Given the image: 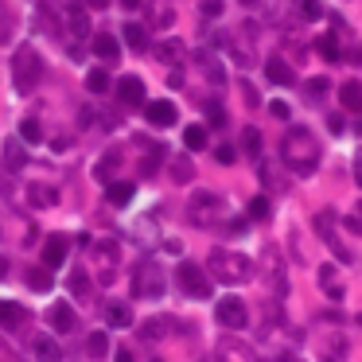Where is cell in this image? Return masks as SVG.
Wrapping results in <instances>:
<instances>
[{
	"mask_svg": "<svg viewBox=\"0 0 362 362\" xmlns=\"http://www.w3.org/2000/svg\"><path fill=\"white\" fill-rule=\"evenodd\" d=\"M4 273H8V261L0 257V281H4Z\"/></svg>",
	"mask_w": 362,
	"mask_h": 362,
	"instance_id": "obj_53",
	"label": "cell"
},
{
	"mask_svg": "<svg viewBox=\"0 0 362 362\" xmlns=\"http://www.w3.org/2000/svg\"><path fill=\"white\" fill-rule=\"evenodd\" d=\"M47 323L55 331H71L74 327V308L66 304V300H55V304L47 308Z\"/></svg>",
	"mask_w": 362,
	"mask_h": 362,
	"instance_id": "obj_16",
	"label": "cell"
},
{
	"mask_svg": "<svg viewBox=\"0 0 362 362\" xmlns=\"http://www.w3.org/2000/svg\"><path fill=\"white\" fill-rule=\"evenodd\" d=\"M12 78H16V90L20 94H32L43 78V59L35 55L32 47H20L16 59H12Z\"/></svg>",
	"mask_w": 362,
	"mask_h": 362,
	"instance_id": "obj_3",
	"label": "cell"
},
{
	"mask_svg": "<svg viewBox=\"0 0 362 362\" xmlns=\"http://www.w3.org/2000/svg\"><path fill=\"white\" fill-rule=\"evenodd\" d=\"M250 218H253V222H265V218H269V199H265V195H257V199L250 203Z\"/></svg>",
	"mask_w": 362,
	"mask_h": 362,
	"instance_id": "obj_38",
	"label": "cell"
},
{
	"mask_svg": "<svg viewBox=\"0 0 362 362\" xmlns=\"http://www.w3.org/2000/svg\"><path fill=\"white\" fill-rule=\"evenodd\" d=\"M327 86H331L327 78H312V82H308V98H312V102H320V98L327 94Z\"/></svg>",
	"mask_w": 362,
	"mask_h": 362,
	"instance_id": "obj_41",
	"label": "cell"
},
{
	"mask_svg": "<svg viewBox=\"0 0 362 362\" xmlns=\"http://www.w3.org/2000/svg\"><path fill=\"white\" fill-rule=\"evenodd\" d=\"M175 276H180V288L187 292V296H195V300H206V296H211V276H206L203 269L195 265V261H183Z\"/></svg>",
	"mask_w": 362,
	"mask_h": 362,
	"instance_id": "obj_5",
	"label": "cell"
},
{
	"mask_svg": "<svg viewBox=\"0 0 362 362\" xmlns=\"http://www.w3.org/2000/svg\"><path fill=\"white\" fill-rule=\"evenodd\" d=\"M66 261V238L63 234H51L47 245H43V265L47 269H59Z\"/></svg>",
	"mask_w": 362,
	"mask_h": 362,
	"instance_id": "obj_17",
	"label": "cell"
},
{
	"mask_svg": "<svg viewBox=\"0 0 362 362\" xmlns=\"http://www.w3.org/2000/svg\"><path fill=\"white\" fill-rule=\"evenodd\" d=\"M214 160H218V164H234V148H230V144H218V148H214Z\"/></svg>",
	"mask_w": 362,
	"mask_h": 362,
	"instance_id": "obj_45",
	"label": "cell"
},
{
	"mask_svg": "<svg viewBox=\"0 0 362 362\" xmlns=\"http://www.w3.org/2000/svg\"><path fill=\"white\" fill-rule=\"evenodd\" d=\"M354 63H362V51H358V55H354Z\"/></svg>",
	"mask_w": 362,
	"mask_h": 362,
	"instance_id": "obj_55",
	"label": "cell"
},
{
	"mask_svg": "<svg viewBox=\"0 0 362 362\" xmlns=\"http://www.w3.org/2000/svg\"><path fill=\"white\" fill-rule=\"evenodd\" d=\"M125 43L133 51H144V47H148V32H144L141 24H125Z\"/></svg>",
	"mask_w": 362,
	"mask_h": 362,
	"instance_id": "obj_28",
	"label": "cell"
},
{
	"mask_svg": "<svg viewBox=\"0 0 362 362\" xmlns=\"http://www.w3.org/2000/svg\"><path fill=\"white\" fill-rule=\"evenodd\" d=\"M105 320H110L113 327H129V323H133V312H129V304H121V300H110V304H105Z\"/></svg>",
	"mask_w": 362,
	"mask_h": 362,
	"instance_id": "obj_22",
	"label": "cell"
},
{
	"mask_svg": "<svg viewBox=\"0 0 362 362\" xmlns=\"http://www.w3.org/2000/svg\"><path fill=\"white\" fill-rule=\"evenodd\" d=\"M133 191H136L133 183H121V180H113V183H110V191H105V199H110L113 206H125L129 199H133Z\"/></svg>",
	"mask_w": 362,
	"mask_h": 362,
	"instance_id": "obj_25",
	"label": "cell"
},
{
	"mask_svg": "<svg viewBox=\"0 0 362 362\" xmlns=\"http://www.w3.org/2000/svg\"><path fill=\"white\" fill-rule=\"evenodd\" d=\"M117 164H121V156H117V152H110V156H105L102 164H98V172H94V175H98V180H110V172H113Z\"/></svg>",
	"mask_w": 362,
	"mask_h": 362,
	"instance_id": "obj_39",
	"label": "cell"
},
{
	"mask_svg": "<svg viewBox=\"0 0 362 362\" xmlns=\"http://www.w3.org/2000/svg\"><path fill=\"white\" fill-rule=\"evenodd\" d=\"M276 362H300V358H296V354H281Z\"/></svg>",
	"mask_w": 362,
	"mask_h": 362,
	"instance_id": "obj_54",
	"label": "cell"
},
{
	"mask_svg": "<svg viewBox=\"0 0 362 362\" xmlns=\"http://www.w3.org/2000/svg\"><path fill=\"white\" fill-rule=\"evenodd\" d=\"M71 28H74L78 35L90 32V16H86V8H82V4H74V8H71Z\"/></svg>",
	"mask_w": 362,
	"mask_h": 362,
	"instance_id": "obj_33",
	"label": "cell"
},
{
	"mask_svg": "<svg viewBox=\"0 0 362 362\" xmlns=\"http://www.w3.org/2000/svg\"><path fill=\"white\" fill-rule=\"evenodd\" d=\"M296 12L304 20H320L323 16V4H320V0H296Z\"/></svg>",
	"mask_w": 362,
	"mask_h": 362,
	"instance_id": "obj_34",
	"label": "cell"
},
{
	"mask_svg": "<svg viewBox=\"0 0 362 362\" xmlns=\"http://www.w3.org/2000/svg\"><path fill=\"white\" fill-rule=\"evenodd\" d=\"M117 362H133V351H125V346H121V351H117Z\"/></svg>",
	"mask_w": 362,
	"mask_h": 362,
	"instance_id": "obj_50",
	"label": "cell"
},
{
	"mask_svg": "<svg viewBox=\"0 0 362 362\" xmlns=\"http://www.w3.org/2000/svg\"><path fill=\"white\" fill-rule=\"evenodd\" d=\"M94 55H98V59H105V63H113V59L121 55V43L113 40L110 32H102V35H94Z\"/></svg>",
	"mask_w": 362,
	"mask_h": 362,
	"instance_id": "obj_20",
	"label": "cell"
},
{
	"mask_svg": "<svg viewBox=\"0 0 362 362\" xmlns=\"http://www.w3.org/2000/svg\"><path fill=\"white\" fill-rule=\"evenodd\" d=\"M156 59H160V63H180V59H183V43L180 40H168V43H160V47H156Z\"/></svg>",
	"mask_w": 362,
	"mask_h": 362,
	"instance_id": "obj_26",
	"label": "cell"
},
{
	"mask_svg": "<svg viewBox=\"0 0 362 362\" xmlns=\"http://www.w3.org/2000/svg\"><path fill=\"white\" fill-rule=\"evenodd\" d=\"M261 261H265V273H269L265 281L276 288V296H284V269H281V253H276V245H269Z\"/></svg>",
	"mask_w": 362,
	"mask_h": 362,
	"instance_id": "obj_15",
	"label": "cell"
},
{
	"mask_svg": "<svg viewBox=\"0 0 362 362\" xmlns=\"http://www.w3.org/2000/svg\"><path fill=\"white\" fill-rule=\"evenodd\" d=\"M172 175H175L180 183H187V180H191V164H187L183 156H175V160H172Z\"/></svg>",
	"mask_w": 362,
	"mask_h": 362,
	"instance_id": "obj_40",
	"label": "cell"
},
{
	"mask_svg": "<svg viewBox=\"0 0 362 362\" xmlns=\"http://www.w3.org/2000/svg\"><path fill=\"white\" fill-rule=\"evenodd\" d=\"M346 351H351V339L335 335V331L315 339V362H343Z\"/></svg>",
	"mask_w": 362,
	"mask_h": 362,
	"instance_id": "obj_8",
	"label": "cell"
},
{
	"mask_svg": "<svg viewBox=\"0 0 362 362\" xmlns=\"http://www.w3.org/2000/svg\"><path fill=\"white\" fill-rule=\"evenodd\" d=\"M354 180H358V187H362V152L354 156Z\"/></svg>",
	"mask_w": 362,
	"mask_h": 362,
	"instance_id": "obj_49",
	"label": "cell"
},
{
	"mask_svg": "<svg viewBox=\"0 0 362 362\" xmlns=\"http://www.w3.org/2000/svg\"><path fill=\"white\" fill-rule=\"evenodd\" d=\"M94 257H98V269H102V281H113V265H117V257H121L117 242H98Z\"/></svg>",
	"mask_w": 362,
	"mask_h": 362,
	"instance_id": "obj_13",
	"label": "cell"
},
{
	"mask_svg": "<svg viewBox=\"0 0 362 362\" xmlns=\"http://www.w3.org/2000/svg\"><path fill=\"white\" fill-rule=\"evenodd\" d=\"M206 269H211V276H214V281H222V284L253 281V261L242 257V253H234V250H214L211 261H206Z\"/></svg>",
	"mask_w": 362,
	"mask_h": 362,
	"instance_id": "obj_2",
	"label": "cell"
},
{
	"mask_svg": "<svg viewBox=\"0 0 362 362\" xmlns=\"http://www.w3.org/2000/svg\"><path fill=\"white\" fill-rule=\"evenodd\" d=\"M121 4H125L129 12H133V8H141V0H121Z\"/></svg>",
	"mask_w": 362,
	"mask_h": 362,
	"instance_id": "obj_52",
	"label": "cell"
},
{
	"mask_svg": "<svg viewBox=\"0 0 362 362\" xmlns=\"http://www.w3.org/2000/svg\"><path fill=\"white\" fill-rule=\"evenodd\" d=\"M28 284H32L35 292H47L51 288V273L47 269H28Z\"/></svg>",
	"mask_w": 362,
	"mask_h": 362,
	"instance_id": "obj_32",
	"label": "cell"
},
{
	"mask_svg": "<svg viewBox=\"0 0 362 362\" xmlns=\"http://www.w3.org/2000/svg\"><path fill=\"white\" fill-rule=\"evenodd\" d=\"M265 78L276 82V86H292V82H296V71H292L284 59H269V63H265Z\"/></svg>",
	"mask_w": 362,
	"mask_h": 362,
	"instance_id": "obj_18",
	"label": "cell"
},
{
	"mask_svg": "<svg viewBox=\"0 0 362 362\" xmlns=\"http://www.w3.org/2000/svg\"><path fill=\"white\" fill-rule=\"evenodd\" d=\"M214 358H218V362H257V358H253V351L242 343V339H222L218 351H214Z\"/></svg>",
	"mask_w": 362,
	"mask_h": 362,
	"instance_id": "obj_11",
	"label": "cell"
},
{
	"mask_svg": "<svg viewBox=\"0 0 362 362\" xmlns=\"http://www.w3.org/2000/svg\"><path fill=\"white\" fill-rule=\"evenodd\" d=\"M327 129H331V133H343V117H339V113H331V117H327Z\"/></svg>",
	"mask_w": 362,
	"mask_h": 362,
	"instance_id": "obj_48",
	"label": "cell"
},
{
	"mask_svg": "<svg viewBox=\"0 0 362 362\" xmlns=\"http://www.w3.org/2000/svg\"><path fill=\"white\" fill-rule=\"evenodd\" d=\"M214 315H218V323H222V327H230V331H242L245 323H250V308H245L242 296H222Z\"/></svg>",
	"mask_w": 362,
	"mask_h": 362,
	"instance_id": "obj_6",
	"label": "cell"
},
{
	"mask_svg": "<svg viewBox=\"0 0 362 362\" xmlns=\"http://www.w3.org/2000/svg\"><path fill=\"white\" fill-rule=\"evenodd\" d=\"M86 354L90 358H105V354H110V339H105V331H94V335H90Z\"/></svg>",
	"mask_w": 362,
	"mask_h": 362,
	"instance_id": "obj_29",
	"label": "cell"
},
{
	"mask_svg": "<svg viewBox=\"0 0 362 362\" xmlns=\"http://www.w3.org/2000/svg\"><path fill=\"white\" fill-rule=\"evenodd\" d=\"M144 117H148L156 129H172L175 117H180V110H175L172 102H148L144 105Z\"/></svg>",
	"mask_w": 362,
	"mask_h": 362,
	"instance_id": "obj_12",
	"label": "cell"
},
{
	"mask_svg": "<svg viewBox=\"0 0 362 362\" xmlns=\"http://www.w3.org/2000/svg\"><path fill=\"white\" fill-rule=\"evenodd\" d=\"M117 98L125 105H148V102H144V82L136 78V74H125V78L117 82Z\"/></svg>",
	"mask_w": 362,
	"mask_h": 362,
	"instance_id": "obj_14",
	"label": "cell"
},
{
	"mask_svg": "<svg viewBox=\"0 0 362 362\" xmlns=\"http://www.w3.org/2000/svg\"><path fill=\"white\" fill-rule=\"evenodd\" d=\"M346 226H351L354 234H362V203L351 206V214H346Z\"/></svg>",
	"mask_w": 362,
	"mask_h": 362,
	"instance_id": "obj_42",
	"label": "cell"
},
{
	"mask_svg": "<svg viewBox=\"0 0 362 362\" xmlns=\"http://www.w3.org/2000/svg\"><path fill=\"white\" fill-rule=\"evenodd\" d=\"M242 4H257V0H242Z\"/></svg>",
	"mask_w": 362,
	"mask_h": 362,
	"instance_id": "obj_57",
	"label": "cell"
},
{
	"mask_svg": "<svg viewBox=\"0 0 362 362\" xmlns=\"http://www.w3.org/2000/svg\"><path fill=\"white\" fill-rule=\"evenodd\" d=\"M203 16H222V0H203Z\"/></svg>",
	"mask_w": 362,
	"mask_h": 362,
	"instance_id": "obj_46",
	"label": "cell"
},
{
	"mask_svg": "<svg viewBox=\"0 0 362 362\" xmlns=\"http://www.w3.org/2000/svg\"><path fill=\"white\" fill-rule=\"evenodd\" d=\"M133 292L136 296H160V292H164V276H160V269L152 265V261H144V265L136 269Z\"/></svg>",
	"mask_w": 362,
	"mask_h": 362,
	"instance_id": "obj_9",
	"label": "cell"
},
{
	"mask_svg": "<svg viewBox=\"0 0 362 362\" xmlns=\"http://www.w3.org/2000/svg\"><path fill=\"white\" fill-rule=\"evenodd\" d=\"M269 110H273V117H288V102H273V105H269Z\"/></svg>",
	"mask_w": 362,
	"mask_h": 362,
	"instance_id": "obj_47",
	"label": "cell"
},
{
	"mask_svg": "<svg viewBox=\"0 0 362 362\" xmlns=\"http://www.w3.org/2000/svg\"><path fill=\"white\" fill-rule=\"evenodd\" d=\"M320 55L327 59V63H343V51H339V35L335 32L320 35Z\"/></svg>",
	"mask_w": 362,
	"mask_h": 362,
	"instance_id": "obj_24",
	"label": "cell"
},
{
	"mask_svg": "<svg viewBox=\"0 0 362 362\" xmlns=\"http://www.w3.org/2000/svg\"><path fill=\"white\" fill-rule=\"evenodd\" d=\"M90 8H110V0H86Z\"/></svg>",
	"mask_w": 362,
	"mask_h": 362,
	"instance_id": "obj_51",
	"label": "cell"
},
{
	"mask_svg": "<svg viewBox=\"0 0 362 362\" xmlns=\"http://www.w3.org/2000/svg\"><path fill=\"white\" fill-rule=\"evenodd\" d=\"M315 230L323 234V242L331 245V253H335L339 261H354L351 245H343V238L335 234V211H320V214H315Z\"/></svg>",
	"mask_w": 362,
	"mask_h": 362,
	"instance_id": "obj_7",
	"label": "cell"
},
{
	"mask_svg": "<svg viewBox=\"0 0 362 362\" xmlns=\"http://www.w3.org/2000/svg\"><path fill=\"white\" fill-rule=\"evenodd\" d=\"M20 320H24V308L12 304V300H0V323H4V327H16Z\"/></svg>",
	"mask_w": 362,
	"mask_h": 362,
	"instance_id": "obj_27",
	"label": "cell"
},
{
	"mask_svg": "<svg viewBox=\"0 0 362 362\" xmlns=\"http://www.w3.org/2000/svg\"><path fill=\"white\" fill-rule=\"evenodd\" d=\"M24 160H28V152H24V144H20L16 136H12V141H4V168H8V172H20V168H24Z\"/></svg>",
	"mask_w": 362,
	"mask_h": 362,
	"instance_id": "obj_21",
	"label": "cell"
},
{
	"mask_svg": "<svg viewBox=\"0 0 362 362\" xmlns=\"http://www.w3.org/2000/svg\"><path fill=\"white\" fill-rule=\"evenodd\" d=\"M71 292H74V296H86V292H90L86 269H74V273H71Z\"/></svg>",
	"mask_w": 362,
	"mask_h": 362,
	"instance_id": "obj_37",
	"label": "cell"
},
{
	"mask_svg": "<svg viewBox=\"0 0 362 362\" xmlns=\"http://www.w3.org/2000/svg\"><path fill=\"white\" fill-rule=\"evenodd\" d=\"M339 102H343V110L362 113V82H343L339 86Z\"/></svg>",
	"mask_w": 362,
	"mask_h": 362,
	"instance_id": "obj_19",
	"label": "cell"
},
{
	"mask_svg": "<svg viewBox=\"0 0 362 362\" xmlns=\"http://www.w3.org/2000/svg\"><path fill=\"white\" fill-rule=\"evenodd\" d=\"M281 160L292 168L296 175H312L320 168V141H315L312 129L304 125H292L281 141Z\"/></svg>",
	"mask_w": 362,
	"mask_h": 362,
	"instance_id": "obj_1",
	"label": "cell"
},
{
	"mask_svg": "<svg viewBox=\"0 0 362 362\" xmlns=\"http://www.w3.org/2000/svg\"><path fill=\"white\" fill-rule=\"evenodd\" d=\"M86 86H90V94H105V90H110V74H105V71H90L86 74Z\"/></svg>",
	"mask_w": 362,
	"mask_h": 362,
	"instance_id": "obj_31",
	"label": "cell"
},
{
	"mask_svg": "<svg viewBox=\"0 0 362 362\" xmlns=\"http://www.w3.org/2000/svg\"><path fill=\"white\" fill-rule=\"evenodd\" d=\"M183 144H187L191 152H199L206 144V129L203 125H191V129H183Z\"/></svg>",
	"mask_w": 362,
	"mask_h": 362,
	"instance_id": "obj_30",
	"label": "cell"
},
{
	"mask_svg": "<svg viewBox=\"0 0 362 362\" xmlns=\"http://www.w3.org/2000/svg\"><path fill=\"white\" fill-rule=\"evenodd\" d=\"M358 327H362V308H358Z\"/></svg>",
	"mask_w": 362,
	"mask_h": 362,
	"instance_id": "obj_56",
	"label": "cell"
},
{
	"mask_svg": "<svg viewBox=\"0 0 362 362\" xmlns=\"http://www.w3.org/2000/svg\"><path fill=\"white\" fill-rule=\"evenodd\" d=\"M35 354H40V362H59L63 358V346H59L55 339L43 335V339H35Z\"/></svg>",
	"mask_w": 362,
	"mask_h": 362,
	"instance_id": "obj_23",
	"label": "cell"
},
{
	"mask_svg": "<svg viewBox=\"0 0 362 362\" xmlns=\"http://www.w3.org/2000/svg\"><path fill=\"white\" fill-rule=\"evenodd\" d=\"M40 136H43V129H40V121H35V117H28L24 125H20V141L35 144V141H40Z\"/></svg>",
	"mask_w": 362,
	"mask_h": 362,
	"instance_id": "obj_35",
	"label": "cell"
},
{
	"mask_svg": "<svg viewBox=\"0 0 362 362\" xmlns=\"http://www.w3.org/2000/svg\"><path fill=\"white\" fill-rule=\"evenodd\" d=\"M206 117H211V125H226V110H222L218 102L206 105Z\"/></svg>",
	"mask_w": 362,
	"mask_h": 362,
	"instance_id": "obj_43",
	"label": "cell"
},
{
	"mask_svg": "<svg viewBox=\"0 0 362 362\" xmlns=\"http://www.w3.org/2000/svg\"><path fill=\"white\" fill-rule=\"evenodd\" d=\"M32 199H35V203H43V206H47V203H55V191H51V187H32Z\"/></svg>",
	"mask_w": 362,
	"mask_h": 362,
	"instance_id": "obj_44",
	"label": "cell"
},
{
	"mask_svg": "<svg viewBox=\"0 0 362 362\" xmlns=\"http://www.w3.org/2000/svg\"><path fill=\"white\" fill-rule=\"evenodd\" d=\"M187 211H191V222H195V226H218V222L226 218V203H222L218 195H211V191H195Z\"/></svg>",
	"mask_w": 362,
	"mask_h": 362,
	"instance_id": "obj_4",
	"label": "cell"
},
{
	"mask_svg": "<svg viewBox=\"0 0 362 362\" xmlns=\"http://www.w3.org/2000/svg\"><path fill=\"white\" fill-rule=\"evenodd\" d=\"M320 292L327 300H343V292H346V284H343V276H339V269L335 265H320Z\"/></svg>",
	"mask_w": 362,
	"mask_h": 362,
	"instance_id": "obj_10",
	"label": "cell"
},
{
	"mask_svg": "<svg viewBox=\"0 0 362 362\" xmlns=\"http://www.w3.org/2000/svg\"><path fill=\"white\" fill-rule=\"evenodd\" d=\"M242 144H245V152H250L253 160L261 156V133H257V129H245V133H242Z\"/></svg>",
	"mask_w": 362,
	"mask_h": 362,
	"instance_id": "obj_36",
	"label": "cell"
}]
</instances>
